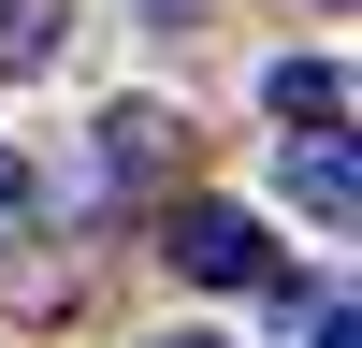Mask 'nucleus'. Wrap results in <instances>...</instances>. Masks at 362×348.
<instances>
[{
  "mask_svg": "<svg viewBox=\"0 0 362 348\" xmlns=\"http://www.w3.org/2000/svg\"><path fill=\"white\" fill-rule=\"evenodd\" d=\"M160 261H174V276H203V290H261V276H276V247H261L247 203H174Z\"/></svg>",
  "mask_w": 362,
  "mask_h": 348,
  "instance_id": "obj_1",
  "label": "nucleus"
},
{
  "mask_svg": "<svg viewBox=\"0 0 362 348\" xmlns=\"http://www.w3.org/2000/svg\"><path fill=\"white\" fill-rule=\"evenodd\" d=\"M276 189L305 203L319 232H348V203H362V160H348V131H290V145H276Z\"/></svg>",
  "mask_w": 362,
  "mask_h": 348,
  "instance_id": "obj_2",
  "label": "nucleus"
},
{
  "mask_svg": "<svg viewBox=\"0 0 362 348\" xmlns=\"http://www.w3.org/2000/svg\"><path fill=\"white\" fill-rule=\"evenodd\" d=\"M174 145H189V131H174V102H116V116H102V189L174 174Z\"/></svg>",
  "mask_w": 362,
  "mask_h": 348,
  "instance_id": "obj_3",
  "label": "nucleus"
},
{
  "mask_svg": "<svg viewBox=\"0 0 362 348\" xmlns=\"http://www.w3.org/2000/svg\"><path fill=\"white\" fill-rule=\"evenodd\" d=\"M58 44H73V0H0V87L58 73Z\"/></svg>",
  "mask_w": 362,
  "mask_h": 348,
  "instance_id": "obj_4",
  "label": "nucleus"
},
{
  "mask_svg": "<svg viewBox=\"0 0 362 348\" xmlns=\"http://www.w3.org/2000/svg\"><path fill=\"white\" fill-rule=\"evenodd\" d=\"M261 102H276L290 131H348V73H334V58H276V73H261Z\"/></svg>",
  "mask_w": 362,
  "mask_h": 348,
  "instance_id": "obj_5",
  "label": "nucleus"
},
{
  "mask_svg": "<svg viewBox=\"0 0 362 348\" xmlns=\"http://www.w3.org/2000/svg\"><path fill=\"white\" fill-rule=\"evenodd\" d=\"M305 348H348V305H319V319H305Z\"/></svg>",
  "mask_w": 362,
  "mask_h": 348,
  "instance_id": "obj_6",
  "label": "nucleus"
},
{
  "mask_svg": "<svg viewBox=\"0 0 362 348\" xmlns=\"http://www.w3.org/2000/svg\"><path fill=\"white\" fill-rule=\"evenodd\" d=\"M189 15H203V0H145V29H189Z\"/></svg>",
  "mask_w": 362,
  "mask_h": 348,
  "instance_id": "obj_7",
  "label": "nucleus"
},
{
  "mask_svg": "<svg viewBox=\"0 0 362 348\" xmlns=\"http://www.w3.org/2000/svg\"><path fill=\"white\" fill-rule=\"evenodd\" d=\"M160 348H218V334H160Z\"/></svg>",
  "mask_w": 362,
  "mask_h": 348,
  "instance_id": "obj_8",
  "label": "nucleus"
}]
</instances>
